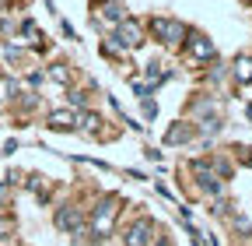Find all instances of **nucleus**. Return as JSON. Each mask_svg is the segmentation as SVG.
Returning a JSON list of instances; mask_svg holds the SVG:
<instances>
[{
	"label": "nucleus",
	"mask_w": 252,
	"mask_h": 246,
	"mask_svg": "<svg viewBox=\"0 0 252 246\" xmlns=\"http://www.w3.org/2000/svg\"><path fill=\"white\" fill-rule=\"evenodd\" d=\"M151 32H154L158 39H161V42L175 46V42H182V36H186V25L168 21V18H151Z\"/></svg>",
	"instance_id": "obj_1"
},
{
	"label": "nucleus",
	"mask_w": 252,
	"mask_h": 246,
	"mask_svg": "<svg viewBox=\"0 0 252 246\" xmlns=\"http://www.w3.org/2000/svg\"><path fill=\"white\" fill-rule=\"evenodd\" d=\"M112 214H116V197L102 201L98 207H94V232H105L109 222H112Z\"/></svg>",
	"instance_id": "obj_2"
},
{
	"label": "nucleus",
	"mask_w": 252,
	"mask_h": 246,
	"mask_svg": "<svg viewBox=\"0 0 252 246\" xmlns=\"http://www.w3.org/2000/svg\"><path fill=\"white\" fill-rule=\"evenodd\" d=\"M235 78H238L242 84H245V81H252V60H249V56H242L238 64H235Z\"/></svg>",
	"instance_id": "obj_8"
},
{
	"label": "nucleus",
	"mask_w": 252,
	"mask_h": 246,
	"mask_svg": "<svg viewBox=\"0 0 252 246\" xmlns=\"http://www.w3.org/2000/svg\"><path fill=\"white\" fill-rule=\"evenodd\" d=\"M56 225H60V229H67V232H81V214H77L74 207L56 211Z\"/></svg>",
	"instance_id": "obj_4"
},
{
	"label": "nucleus",
	"mask_w": 252,
	"mask_h": 246,
	"mask_svg": "<svg viewBox=\"0 0 252 246\" xmlns=\"http://www.w3.org/2000/svg\"><path fill=\"white\" fill-rule=\"evenodd\" d=\"M4 197H7V187H0V204H4Z\"/></svg>",
	"instance_id": "obj_10"
},
{
	"label": "nucleus",
	"mask_w": 252,
	"mask_h": 246,
	"mask_svg": "<svg viewBox=\"0 0 252 246\" xmlns=\"http://www.w3.org/2000/svg\"><path fill=\"white\" fill-rule=\"evenodd\" d=\"M49 127H56V130H70V127H74V113H53V116H49Z\"/></svg>",
	"instance_id": "obj_7"
},
{
	"label": "nucleus",
	"mask_w": 252,
	"mask_h": 246,
	"mask_svg": "<svg viewBox=\"0 0 252 246\" xmlns=\"http://www.w3.org/2000/svg\"><path fill=\"white\" fill-rule=\"evenodd\" d=\"M147 239H151V222L147 218L133 222L130 232H126V246H147Z\"/></svg>",
	"instance_id": "obj_3"
},
{
	"label": "nucleus",
	"mask_w": 252,
	"mask_h": 246,
	"mask_svg": "<svg viewBox=\"0 0 252 246\" xmlns=\"http://www.w3.org/2000/svg\"><path fill=\"white\" fill-rule=\"evenodd\" d=\"M189 53L200 56V60H207V56H214V46H210L203 36H193V39H189Z\"/></svg>",
	"instance_id": "obj_5"
},
{
	"label": "nucleus",
	"mask_w": 252,
	"mask_h": 246,
	"mask_svg": "<svg viewBox=\"0 0 252 246\" xmlns=\"http://www.w3.org/2000/svg\"><path fill=\"white\" fill-rule=\"evenodd\" d=\"M126 36V46H140V25H133V21H123L119 25V39Z\"/></svg>",
	"instance_id": "obj_6"
},
{
	"label": "nucleus",
	"mask_w": 252,
	"mask_h": 246,
	"mask_svg": "<svg viewBox=\"0 0 252 246\" xmlns=\"http://www.w3.org/2000/svg\"><path fill=\"white\" fill-rule=\"evenodd\" d=\"M53 78H56V81H67V78H70V71H63V67H53Z\"/></svg>",
	"instance_id": "obj_9"
}]
</instances>
